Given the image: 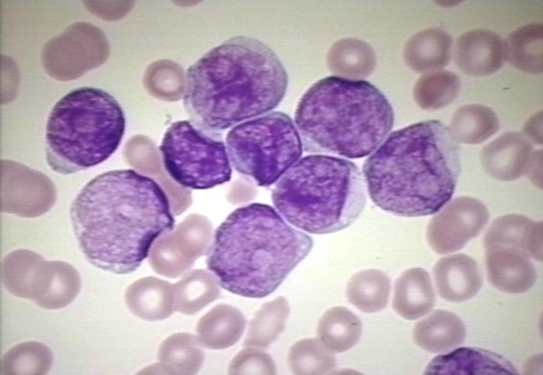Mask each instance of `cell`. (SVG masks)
Here are the masks:
<instances>
[{"instance_id":"1","label":"cell","mask_w":543,"mask_h":375,"mask_svg":"<svg viewBox=\"0 0 543 375\" xmlns=\"http://www.w3.org/2000/svg\"><path fill=\"white\" fill-rule=\"evenodd\" d=\"M69 214L86 259L117 274L135 271L155 241L175 227L161 186L130 168L108 170L90 180L73 200Z\"/></svg>"},{"instance_id":"2","label":"cell","mask_w":543,"mask_h":375,"mask_svg":"<svg viewBox=\"0 0 543 375\" xmlns=\"http://www.w3.org/2000/svg\"><path fill=\"white\" fill-rule=\"evenodd\" d=\"M183 105L190 121L219 133L275 109L288 76L276 54L256 38H230L186 70Z\"/></svg>"},{"instance_id":"3","label":"cell","mask_w":543,"mask_h":375,"mask_svg":"<svg viewBox=\"0 0 543 375\" xmlns=\"http://www.w3.org/2000/svg\"><path fill=\"white\" fill-rule=\"evenodd\" d=\"M460 172L459 144L437 120L392 132L363 166L372 201L405 217L440 211L451 199Z\"/></svg>"},{"instance_id":"4","label":"cell","mask_w":543,"mask_h":375,"mask_svg":"<svg viewBox=\"0 0 543 375\" xmlns=\"http://www.w3.org/2000/svg\"><path fill=\"white\" fill-rule=\"evenodd\" d=\"M313 245L309 235L272 206L250 203L233 210L216 229L206 267L224 289L261 298L280 285Z\"/></svg>"},{"instance_id":"5","label":"cell","mask_w":543,"mask_h":375,"mask_svg":"<svg viewBox=\"0 0 543 375\" xmlns=\"http://www.w3.org/2000/svg\"><path fill=\"white\" fill-rule=\"evenodd\" d=\"M394 114L384 94L364 80L329 76L300 99L294 122L309 153L357 159L370 155L392 129Z\"/></svg>"},{"instance_id":"6","label":"cell","mask_w":543,"mask_h":375,"mask_svg":"<svg viewBox=\"0 0 543 375\" xmlns=\"http://www.w3.org/2000/svg\"><path fill=\"white\" fill-rule=\"evenodd\" d=\"M272 201L289 223L312 234L342 230L366 203L363 175L352 161L322 154L298 160L276 183Z\"/></svg>"},{"instance_id":"7","label":"cell","mask_w":543,"mask_h":375,"mask_svg":"<svg viewBox=\"0 0 543 375\" xmlns=\"http://www.w3.org/2000/svg\"><path fill=\"white\" fill-rule=\"evenodd\" d=\"M125 130L123 110L102 89L81 87L51 109L45 129V159L53 172L68 175L107 160L119 148Z\"/></svg>"},{"instance_id":"8","label":"cell","mask_w":543,"mask_h":375,"mask_svg":"<svg viewBox=\"0 0 543 375\" xmlns=\"http://www.w3.org/2000/svg\"><path fill=\"white\" fill-rule=\"evenodd\" d=\"M230 164L258 186L276 183L302 154V143L291 118L272 112L242 122L227 133Z\"/></svg>"},{"instance_id":"9","label":"cell","mask_w":543,"mask_h":375,"mask_svg":"<svg viewBox=\"0 0 543 375\" xmlns=\"http://www.w3.org/2000/svg\"><path fill=\"white\" fill-rule=\"evenodd\" d=\"M159 150L165 170L183 188L210 189L231 179V164L221 136L202 130L190 120L172 122Z\"/></svg>"},{"instance_id":"10","label":"cell","mask_w":543,"mask_h":375,"mask_svg":"<svg viewBox=\"0 0 543 375\" xmlns=\"http://www.w3.org/2000/svg\"><path fill=\"white\" fill-rule=\"evenodd\" d=\"M489 218L487 207L480 201L470 196L456 198L429 222L428 243L439 255L456 252L480 234Z\"/></svg>"},{"instance_id":"11","label":"cell","mask_w":543,"mask_h":375,"mask_svg":"<svg viewBox=\"0 0 543 375\" xmlns=\"http://www.w3.org/2000/svg\"><path fill=\"white\" fill-rule=\"evenodd\" d=\"M53 262H43L35 254L20 251L9 255L1 271L3 285L19 298L38 302L47 292L53 279Z\"/></svg>"},{"instance_id":"12","label":"cell","mask_w":543,"mask_h":375,"mask_svg":"<svg viewBox=\"0 0 543 375\" xmlns=\"http://www.w3.org/2000/svg\"><path fill=\"white\" fill-rule=\"evenodd\" d=\"M485 250L509 249L542 261V222L519 214H509L494 220L484 240Z\"/></svg>"},{"instance_id":"13","label":"cell","mask_w":543,"mask_h":375,"mask_svg":"<svg viewBox=\"0 0 543 375\" xmlns=\"http://www.w3.org/2000/svg\"><path fill=\"white\" fill-rule=\"evenodd\" d=\"M454 58L457 67L466 75H491L505 62L503 40L490 30L468 31L457 39Z\"/></svg>"},{"instance_id":"14","label":"cell","mask_w":543,"mask_h":375,"mask_svg":"<svg viewBox=\"0 0 543 375\" xmlns=\"http://www.w3.org/2000/svg\"><path fill=\"white\" fill-rule=\"evenodd\" d=\"M532 153V144L524 134L508 132L484 146L481 164L494 179L511 181L525 174Z\"/></svg>"},{"instance_id":"15","label":"cell","mask_w":543,"mask_h":375,"mask_svg":"<svg viewBox=\"0 0 543 375\" xmlns=\"http://www.w3.org/2000/svg\"><path fill=\"white\" fill-rule=\"evenodd\" d=\"M439 295L446 300L461 302L476 294L483 279L478 263L467 255L459 253L439 259L433 268Z\"/></svg>"},{"instance_id":"16","label":"cell","mask_w":543,"mask_h":375,"mask_svg":"<svg viewBox=\"0 0 543 375\" xmlns=\"http://www.w3.org/2000/svg\"><path fill=\"white\" fill-rule=\"evenodd\" d=\"M425 374H516L514 365L503 357L476 348H460L435 357Z\"/></svg>"},{"instance_id":"17","label":"cell","mask_w":543,"mask_h":375,"mask_svg":"<svg viewBox=\"0 0 543 375\" xmlns=\"http://www.w3.org/2000/svg\"><path fill=\"white\" fill-rule=\"evenodd\" d=\"M485 263L490 283L503 292L524 293L535 283V268L521 253L502 248L485 250Z\"/></svg>"},{"instance_id":"18","label":"cell","mask_w":543,"mask_h":375,"mask_svg":"<svg viewBox=\"0 0 543 375\" xmlns=\"http://www.w3.org/2000/svg\"><path fill=\"white\" fill-rule=\"evenodd\" d=\"M125 302L129 310L143 320H165L175 311L173 285L154 276L141 278L128 287Z\"/></svg>"},{"instance_id":"19","label":"cell","mask_w":543,"mask_h":375,"mask_svg":"<svg viewBox=\"0 0 543 375\" xmlns=\"http://www.w3.org/2000/svg\"><path fill=\"white\" fill-rule=\"evenodd\" d=\"M435 303L431 279L424 269H409L397 279L392 307L401 317L410 320L421 318L432 310Z\"/></svg>"},{"instance_id":"20","label":"cell","mask_w":543,"mask_h":375,"mask_svg":"<svg viewBox=\"0 0 543 375\" xmlns=\"http://www.w3.org/2000/svg\"><path fill=\"white\" fill-rule=\"evenodd\" d=\"M198 337L178 333L167 337L160 346L159 363L141 372L147 374H195L202 365L204 353Z\"/></svg>"},{"instance_id":"21","label":"cell","mask_w":543,"mask_h":375,"mask_svg":"<svg viewBox=\"0 0 543 375\" xmlns=\"http://www.w3.org/2000/svg\"><path fill=\"white\" fill-rule=\"evenodd\" d=\"M452 37L439 28H429L413 36L404 49L407 65L417 73L442 70L450 61Z\"/></svg>"},{"instance_id":"22","label":"cell","mask_w":543,"mask_h":375,"mask_svg":"<svg viewBox=\"0 0 543 375\" xmlns=\"http://www.w3.org/2000/svg\"><path fill=\"white\" fill-rule=\"evenodd\" d=\"M466 333L465 325L456 314L438 309L416 323L413 339L419 347L426 351L442 352L462 344Z\"/></svg>"},{"instance_id":"23","label":"cell","mask_w":543,"mask_h":375,"mask_svg":"<svg viewBox=\"0 0 543 375\" xmlns=\"http://www.w3.org/2000/svg\"><path fill=\"white\" fill-rule=\"evenodd\" d=\"M245 319L236 307L219 304L198 321V338L206 348L220 350L236 344L243 333Z\"/></svg>"},{"instance_id":"24","label":"cell","mask_w":543,"mask_h":375,"mask_svg":"<svg viewBox=\"0 0 543 375\" xmlns=\"http://www.w3.org/2000/svg\"><path fill=\"white\" fill-rule=\"evenodd\" d=\"M543 25L529 23L511 31L503 40L505 61L529 74L543 70Z\"/></svg>"},{"instance_id":"25","label":"cell","mask_w":543,"mask_h":375,"mask_svg":"<svg viewBox=\"0 0 543 375\" xmlns=\"http://www.w3.org/2000/svg\"><path fill=\"white\" fill-rule=\"evenodd\" d=\"M362 332L360 319L343 307H333L320 318L318 339L333 354L347 351L359 341Z\"/></svg>"},{"instance_id":"26","label":"cell","mask_w":543,"mask_h":375,"mask_svg":"<svg viewBox=\"0 0 543 375\" xmlns=\"http://www.w3.org/2000/svg\"><path fill=\"white\" fill-rule=\"evenodd\" d=\"M173 288L175 311L187 315L197 313L219 298L221 293L217 279L203 270L184 274Z\"/></svg>"},{"instance_id":"27","label":"cell","mask_w":543,"mask_h":375,"mask_svg":"<svg viewBox=\"0 0 543 375\" xmlns=\"http://www.w3.org/2000/svg\"><path fill=\"white\" fill-rule=\"evenodd\" d=\"M498 128L497 115L491 108L470 104L455 111L449 129L457 142L478 144L494 135Z\"/></svg>"},{"instance_id":"28","label":"cell","mask_w":543,"mask_h":375,"mask_svg":"<svg viewBox=\"0 0 543 375\" xmlns=\"http://www.w3.org/2000/svg\"><path fill=\"white\" fill-rule=\"evenodd\" d=\"M390 289L389 278L381 270L370 269L352 276L347 285L346 296L359 310L372 313L387 307Z\"/></svg>"},{"instance_id":"29","label":"cell","mask_w":543,"mask_h":375,"mask_svg":"<svg viewBox=\"0 0 543 375\" xmlns=\"http://www.w3.org/2000/svg\"><path fill=\"white\" fill-rule=\"evenodd\" d=\"M376 63L373 49L357 39H342L335 43L327 55V64L334 73L351 79L367 77Z\"/></svg>"},{"instance_id":"30","label":"cell","mask_w":543,"mask_h":375,"mask_svg":"<svg viewBox=\"0 0 543 375\" xmlns=\"http://www.w3.org/2000/svg\"><path fill=\"white\" fill-rule=\"evenodd\" d=\"M289 312V305L283 296L263 304L249 322L243 346L267 348L284 331Z\"/></svg>"},{"instance_id":"31","label":"cell","mask_w":543,"mask_h":375,"mask_svg":"<svg viewBox=\"0 0 543 375\" xmlns=\"http://www.w3.org/2000/svg\"><path fill=\"white\" fill-rule=\"evenodd\" d=\"M461 88L454 73L439 70L422 75L413 88V98L420 107L428 111L443 108L457 98Z\"/></svg>"},{"instance_id":"32","label":"cell","mask_w":543,"mask_h":375,"mask_svg":"<svg viewBox=\"0 0 543 375\" xmlns=\"http://www.w3.org/2000/svg\"><path fill=\"white\" fill-rule=\"evenodd\" d=\"M53 364L51 350L38 341H26L10 348L1 360V374H46Z\"/></svg>"},{"instance_id":"33","label":"cell","mask_w":543,"mask_h":375,"mask_svg":"<svg viewBox=\"0 0 543 375\" xmlns=\"http://www.w3.org/2000/svg\"><path fill=\"white\" fill-rule=\"evenodd\" d=\"M287 362L295 374H324L336 367V359L318 338L295 343L289 349Z\"/></svg>"},{"instance_id":"34","label":"cell","mask_w":543,"mask_h":375,"mask_svg":"<svg viewBox=\"0 0 543 375\" xmlns=\"http://www.w3.org/2000/svg\"><path fill=\"white\" fill-rule=\"evenodd\" d=\"M53 274L46 294L36 304L46 309L63 308L77 297L81 288V279L77 271L71 265L60 261L53 262Z\"/></svg>"},{"instance_id":"35","label":"cell","mask_w":543,"mask_h":375,"mask_svg":"<svg viewBox=\"0 0 543 375\" xmlns=\"http://www.w3.org/2000/svg\"><path fill=\"white\" fill-rule=\"evenodd\" d=\"M230 374H276V367L272 358L256 348H245L232 360Z\"/></svg>"},{"instance_id":"36","label":"cell","mask_w":543,"mask_h":375,"mask_svg":"<svg viewBox=\"0 0 543 375\" xmlns=\"http://www.w3.org/2000/svg\"><path fill=\"white\" fill-rule=\"evenodd\" d=\"M525 137L537 144H542V112L531 116L523 127Z\"/></svg>"},{"instance_id":"37","label":"cell","mask_w":543,"mask_h":375,"mask_svg":"<svg viewBox=\"0 0 543 375\" xmlns=\"http://www.w3.org/2000/svg\"><path fill=\"white\" fill-rule=\"evenodd\" d=\"M542 150L533 151L525 173L532 182L540 188H542Z\"/></svg>"}]
</instances>
